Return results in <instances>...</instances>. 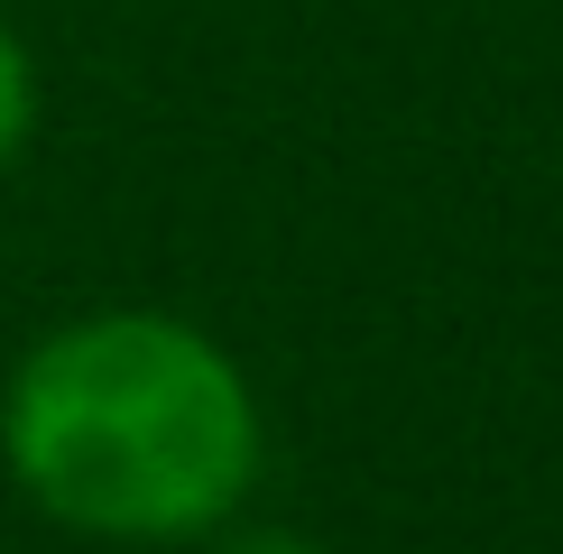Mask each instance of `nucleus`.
I'll return each mask as SVG.
<instances>
[{
  "label": "nucleus",
  "mask_w": 563,
  "mask_h": 554,
  "mask_svg": "<svg viewBox=\"0 0 563 554\" xmlns=\"http://www.w3.org/2000/svg\"><path fill=\"white\" fill-rule=\"evenodd\" d=\"M0 462L37 518L102 545H195L241 518L268 462L250 369L167 306L37 333L0 379Z\"/></svg>",
  "instance_id": "obj_1"
},
{
  "label": "nucleus",
  "mask_w": 563,
  "mask_h": 554,
  "mask_svg": "<svg viewBox=\"0 0 563 554\" xmlns=\"http://www.w3.org/2000/svg\"><path fill=\"white\" fill-rule=\"evenodd\" d=\"M203 554H333L314 536H296V527H213V545Z\"/></svg>",
  "instance_id": "obj_3"
},
{
  "label": "nucleus",
  "mask_w": 563,
  "mask_h": 554,
  "mask_svg": "<svg viewBox=\"0 0 563 554\" xmlns=\"http://www.w3.org/2000/svg\"><path fill=\"white\" fill-rule=\"evenodd\" d=\"M29 130H37V56H29V37L0 19V167L29 148Z\"/></svg>",
  "instance_id": "obj_2"
}]
</instances>
